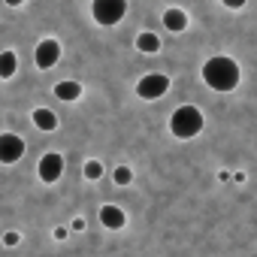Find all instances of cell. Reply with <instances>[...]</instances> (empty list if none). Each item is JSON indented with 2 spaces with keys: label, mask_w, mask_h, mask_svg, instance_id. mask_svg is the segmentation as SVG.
Segmentation results:
<instances>
[{
  "label": "cell",
  "mask_w": 257,
  "mask_h": 257,
  "mask_svg": "<svg viewBox=\"0 0 257 257\" xmlns=\"http://www.w3.org/2000/svg\"><path fill=\"white\" fill-rule=\"evenodd\" d=\"M67 233H70L67 227H55V239H67Z\"/></svg>",
  "instance_id": "ac0fdd59"
},
{
  "label": "cell",
  "mask_w": 257,
  "mask_h": 257,
  "mask_svg": "<svg viewBox=\"0 0 257 257\" xmlns=\"http://www.w3.org/2000/svg\"><path fill=\"white\" fill-rule=\"evenodd\" d=\"M31 121H34V127H40V131H46V134L58 131V115L52 109H34Z\"/></svg>",
  "instance_id": "30bf717a"
},
{
  "label": "cell",
  "mask_w": 257,
  "mask_h": 257,
  "mask_svg": "<svg viewBox=\"0 0 257 257\" xmlns=\"http://www.w3.org/2000/svg\"><path fill=\"white\" fill-rule=\"evenodd\" d=\"M164 28L173 31V34H182V31L188 28V13L179 10V7H170V10L164 13Z\"/></svg>",
  "instance_id": "9c48e42d"
},
{
  "label": "cell",
  "mask_w": 257,
  "mask_h": 257,
  "mask_svg": "<svg viewBox=\"0 0 257 257\" xmlns=\"http://www.w3.org/2000/svg\"><path fill=\"white\" fill-rule=\"evenodd\" d=\"M239 79H242V73H239V64H236L233 58L215 55V58H209V61L203 64V82H206L212 91L227 94V91H233V88L239 85Z\"/></svg>",
  "instance_id": "6da1fadb"
},
{
  "label": "cell",
  "mask_w": 257,
  "mask_h": 257,
  "mask_svg": "<svg viewBox=\"0 0 257 257\" xmlns=\"http://www.w3.org/2000/svg\"><path fill=\"white\" fill-rule=\"evenodd\" d=\"M34 61L40 70H49L61 61V43L58 40H40L37 49H34Z\"/></svg>",
  "instance_id": "52a82bcc"
},
{
  "label": "cell",
  "mask_w": 257,
  "mask_h": 257,
  "mask_svg": "<svg viewBox=\"0 0 257 257\" xmlns=\"http://www.w3.org/2000/svg\"><path fill=\"white\" fill-rule=\"evenodd\" d=\"M203 112L197 109V106H179L176 112H173V118H170V131H173V137L176 140H194L200 131H203Z\"/></svg>",
  "instance_id": "7a4b0ae2"
},
{
  "label": "cell",
  "mask_w": 257,
  "mask_h": 257,
  "mask_svg": "<svg viewBox=\"0 0 257 257\" xmlns=\"http://www.w3.org/2000/svg\"><path fill=\"white\" fill-rule=\"evenodd\" d=\"M124 13H127V4H124V0H94V4H91V16H94V22L103 25V28L118 25V22L124 19Z\"/></svg>",
  "instance_id": "3957f363"
},
{
  "label": "cell",
  "mask_w": 257,
  "mask_h": 257,
  "mask_svg": "<svg viewBox=\"0 0 257 257\" xmlns=\"http://www.w3.org/2000/svg\"><path fill=\"white\" fill-rule=\"evenodd\" d=\"M25 158V140L16 134H0V164L10 167Z\"/></svg>",
  "instance_id": "8992f818"
},
{
  "label": "cell",
  "mask_w": 257,
  "mask_h": 257,
  "mask_svg": "<svg viewBox=\"0 0 257 257\" xmlns=\"http://www.w3.org/2000/svg\"><path fill=\"white\" fill-rule=\"evenodd\" d=\"M167 91H170V76L167 73H146L137 82V97H143V100H158Z\"/></svg>",
  "instance_id": "277c9868"
},
{
  "label": "cell",
  "mask_w": 257,
  "mask_h": 257,
  "mask_svg": "<svg viewBox=\"0 0 257 257\" xmlns=\"http://www.w3.org/2000/svg\"><path fill=\"white\" fill-rule=\"evenodd\" d=\"M19 242H22V236H19V233H7V236H4V245H10V248H13V245H19Z\"/></svg>",
  "instance_id": "2e32d148"
},
{
  "label": "cell",
  "mask_w": 257,
  "mask_h": 257,
  "mask_svg": "<svg viewBox=\"0 0 257 257\" xmlns=\"http://www.w3.org/2000/svg\"><path fill=\"white\" fill-rule=\"evenodd\" d=\"M100 224L103 227H109V230H121L124 224H127V215L118 209V206H100Z\"/></svg>",
  "instance_id": "ba28073f"
},
{
  "label": "cell",
  "mask_w": 257,
  "mask_h": 257,
  "mask_svg": "<svg viewBox=\"0 0 257 257\" xmlns=\"http://www.w3.org/2000/svg\"><path fill=\"white\" fill-rule=\"evenodd\" d=\"M37 173H40V182L55 185V182L64 176V155H58V152L43 155V158H40V164H37Z\"/></svg>",
  "instance_id": "5b68a950"
},
{
  "label": "cell",
  "mask_w": 257,
  "mask_h": 257,
  "mask_svg": "<svg viewBox=\"0 0 257 257\" xmlns=\"http://www.w3.org/2000/svg\"><path fill=\"white\" fill-rule=\"evenodd\" d=\"M224 7H230V10H242L245 4H242V0H224Z\"/></svg>",
  "instance_id": "e0dca14e"
},
{
  "label": "cell",
  "mask_w": 257,
  "mask_h": 257,
  "mask_svg": "<svg viewBox=\"0 0 257 257\" xmlns=\"http://www.w3.org/2000/svg\"><path fill=\"white\" fill-rule=\"evenodd\" d=\"M137 49H140L143 55H155V52H161V37L152 34V31H143V34L137 37Z\"/></svg>",
  "instance_id": "7c38bea8"
},
{
  "label": "cell",
  "mask_w": 257,
  "mask_h": 257,
  "mask_svg": "<svg viewBox=\"0 0 257 257\" xmlns=\"http://www.w3.org/2000/svg\"><path fill=\"white\" fill-rule=\"evenodd\" d=\"M82 173H85V179H91V182H97V179L103 176V164H100V161H88Z\"/></svg>",
  "instance_id": "9a60e30c"
},
{
  "label": "cell",
  "mask_w": 257,
  "mask_h": 257,
  "mask_svg": "<svg viewBox=\"0 0 257 257\" xmlns=\"http://www.w3.org/2000/svg\"><path fill=\"white\" fill-rule=\"evenodd\" d=\"M112 182L121 185V188H127V185L134 182V170H131V167H115V170H112Z\"/></svg>",
  "instance_id": "5bb4252c"
},
{
  "label": "cell",
  "mask_w": 257,
  "mask_h": 257,
  "mask_svg": "<svg viewBox=\"0 0 257 257\" xmlns=\"http://www.w3.org/2000/svg\"><path fill=\"white\" fill-rule=\"evenodd\" d=\"M16 70H19L16 52H0V79H13Z\"/></svg>",
  "instance_id": "4fadbf2b"
},
{
  "label": "cell",
  "mask_w": 257,
  "mask_h": 257,
  "mask_svg": "<svg viewBox=\"0 0 257 257\" xmlns=\"http://www.w3.org/2000/svg\"><path fill=\"white\" fill-rule=\"evenodd\" d=\"M55 97L64 100V103H73V100L82 97V85L79 82H58L55 85Z\"/></svg>",
  "instance_id": "8fae6325"
}]
</instances>
